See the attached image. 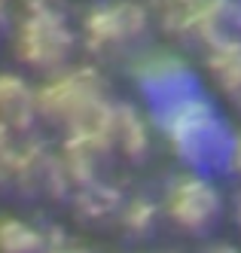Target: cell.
<instances>
[{
	"label": "cell",
	"mask_w": 241,
	"mask_h": 253,
	"mask_svg": "<svg viewBox=\"0 0 241 253\" xmlns=\"http://www.w3.org/2000/svg\"><path fill=\"white\" fill-rule=\"evenodd\" d=\"M73 34L58 12H31L15 31V55L34 70H61L70 55Z\"/></svg>",
	"instance_id": "1"
},
{
	"label": "cell",
	"mask_w": 241,
	"mask_h": 253,
	"mask_svg": "<svg viewBox=\"0 0 241 253\" xmlns=\"http://www.w3.org/2000/svg\"><path fill=\"white\" fill-rule=\"evenodd\" d=\"M162 128L168 134L171 147L190 162H198L214 153L217 147V113L208 101L195 95L180 98L162 116Z\"/></svg>",
	"instance_id": "2"
},
{
	"label": "cell",
	"mask_w": 241,
	"mask_h": 253,
	"mask_svg": "<svg viewBox=\"0 0 241 253\" xmlns=\"http://www.w3.org/2000/svg\"><path fill=\"white\" fill-rule=\"evenodd\" d=\"M104 98V83L92 67H73L37 92V113L70 125L89 104Z\"/></svg>",
	"instance_id": "3"
},
{
	"label": "cell",
	"mask_w": 241,
	"mask_h": 253,
	"mask_svg": "<svg viewBox=\"0 0 241 253\" xmlns=\"http://www.w3.org/2000/svg\"><path fill=\"white\" fill-rule=\"evenodd\" d=\"M165 211L168 216L183 226V229H205L217 220L220 213V195L217 189L201 177H180L177 183L171 186L168 198H165Z\"/></svg>",
	"instance_id": "4"
},
{
	"label": "cell",
	"mask_w": 241,
	"mask_h": 253,
	"mask_svg": "<svg viewBox=\"0 0 241 253\" xmlns=\"http://www.w3.org/2000/svg\"><path fill=\"white\" fill-rule=\"evenodd\" d=\"M37 116V95L15 74H0V125L3 128H28Z\"/></svg>",
	"instance_id": "5"
},
{
	"label": "cell",
	"mask_w": 241,
	"mask_h": 253,
	"mask_svg": "<svg viewBox=\"0 0 241 253\" xmlns=\"http://www.w3.org/2000/svg\"><path fill=\"white\" fill-rule=\"evenodd\" d=\"M110 140L116 147L132 156V159H141L150 150V131H146L144 119L138 116L135 107H113V125H110Z\"/></svg>",
	"instance_id": "6"
},
{
	"label": "cell",
	"mask_w": 241,
	"mask_h": 253,
	"mask_svg": "<svg viewBox=\"0 0 241 253\" xmlns=\"http://www.w3.org/2000/svg\"><path fill=\"white\" fill-rule=\"evenodd\" d=\"M211 74L229 95H241V43L217 40L211 52Z\"/></svg>",
	"instance_id": "7"
},
{
	"label": "cell",
	"mask_w": 241,
	"mask_h": 253,
	"mask_svg": "<svg viewBox=\"0 0 241 253\" xmlns=\"http://www.w3.org/2000/svg\"><path fill=\"white\" fill-rule=\"evenodd\" d=\"M43 235L22 220L0 216V253H40Z\"/></svg>",
	"instance_id": "8"
},
{
	"label": "cell",
	"mask_w": 241,
	"mask_h": 253,
	"mask_svg": "<svg viewBox=\"0 0 241 253\" xmlns=\"http://www.w3.org/2000/svg\"><path fill=\"white\" fill-rule=\"evenodd\" d=\"M153 220H156V211L146 205V202H135V205H128L125 208V213H122V223L132 229V232H146L153 226Z\"/></svg>",
	"instance_id": "9"
},
{
	"label": "cell",
	"mask_w": 241,
	"mask_h": 253,
	"mask_svg": "<svg viewBox=\"0 0 241 253\" xmlns=\"http://www.w3.org/2000/svg\"><path fill=\"white\" fill-rule=\"evenodd\" d=\"M12 165H15V143L9 137V128L0 125V180L12 177Z\"/></svg>",
	"instance_id": "10"
},
{
	"label": "cell",
	"mask_w": 241,
	"mask_h": 253,
	"mask_svg": "<svg viewBox=\"0 0 241 253\" xmlns=\"http://www.w3.org/2000/svg\"><path fill=\"white\" fill-rule=\"evenodd\" d=\"M31 12H55V6L61 3V0H25Z\"/></svg>",
	"instance_id": "11"
},
{
	"label": "cell",
	"mask_w": 241,
	"mask_h": 253,
	"mask_svg": "<svg viewBox=\"0 0 241 253\" xmlns=\"http://www.w3.org/2000/svg\"><path fill=\"white\" fill-rule=\"evenodd\" d=\"M232 165L241 174V137H235V147H232Z\"/></svg>",
	"instance_id": "12"
},
{
	"label": "cell",
	"mask_w": 241,
	"mask_h": 253,
	"mask_svg": "<svg viewBox=\"0 0 241 253\" xmlns=\"http://www.w3.org/2000/svg\"><path fill=\"white\" fill-rule=\"evenodd\" d=\"M6 3H9V0H0V12H3V9H6Z\"/></svg>",
	"instance_id": "13"
},
{
	"label": "cell",
	"mask_w": 241,
	"mask_h": 253,
	"mask_svg": "<svg viewBox=\"0 0 241 253\" xmlns=\"http://www.w3.org/2000/svg\"><path fill=\"white\" fill-rule=\"evenodd\" d=\"M223 253H226V250H223Z\"/></svg>",
	"instance_id": "14"
}]
</instances>
